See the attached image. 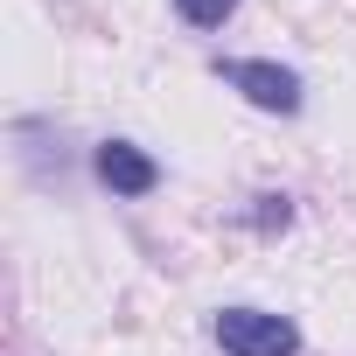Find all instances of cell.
Returning a JSON list of instances; mask_svg holds the SVG:
<instances>
[{
  "label": "cell",
  "instance_id": "cell-4",
  "mask_svg": "<svg viewBox=\"0 0 356 356\" xmlns=\"http://www.w3.org/2000/svg\"><path fill=\"white\" fill-rule=\"evenodd\" d=\"M175 15H182L189 29H224L238 15V0H175Z\"/></svg>",
  "mask_w": 356,
  "mask_h": 356
},
{
  "label": "cell",
  "instance_id": "cell-5",
  "mask_svg": "<svg viewBox=\"0 0 356 356\" xmlns=\"http://www.w3.org/2000/svg\"><path fill=\"white\" fill-rule=\"evenodd\" d=\"M252 217H259V231H286V224H293V203H286V196H259Z\"/></svg>",
  "mask_w": 356,
  "mask_h": 356
},
{
  "label": "cell",
  "instance_id": "cell-1",
  "mask_svg": "<svg viewBox=\"0 0 356 356\" xmlns=\"http://www.w3.org/2000/svg\"><path fill=\"white\" fill-rule=\"evenodd\" d=\"M217 349L224 356H293L300 328L286 314H266V307H224L217 314Z\"/></svg>",
  "mask_w": 356,
  "mask_h": 356
},
{
  "label": "cell",
  "instance_id": "cell-3",
  "mask_svg": "<svg viewBox=\"0 0 356 356\" xmlns=\"http://www.w3.org/2000/svg\"><path fill=\"white\" fill-rule=\"evenodd\" d=\"M98 182H105L112 196H154V189H161V161L140 154L133 140H105V147H98Z\"/></svg>",
  "mask_w": 356,
  "mask_h": 356
},
{
  "label": "cell",
  "instance_id": "cell-2",
  "mask_svg": "<svg viewBox=\"0 0 356 356\" xmlns=\"http://www.w3.org/2000/svg\"><path fill=\"white\" fill-rule=\"evenodd\" d=\"M217 77H224L231 91H245L259 112H280V119H293V112H300V77H293L286 63H266V56H231V63H217Z\"/></svg>",
  "mask_w": 356,
  "mask_h": 356
}]
</instances>
